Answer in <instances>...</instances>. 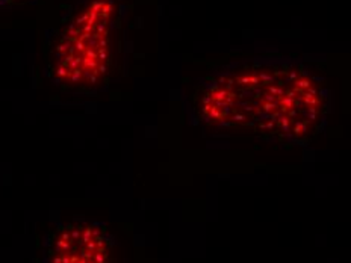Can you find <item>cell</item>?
<instances>
[{
  "mask_svg": "<svg viewBox=\"0 0 351 263\" xmlns=\"http://www.w3.org/2000/svg\"><path fill=\"white\" fill-rule=\"evenodd\" d=\"M120 0H77L47 34L46 71L69 91L94 92L111 77L121 26Z\"/></svg>",
  "mask_w": 351,
  "mask_h": 263,
  "instance_id": "cell-1",
  "label": "cell"
},
{
  "mask_svg": "<svg viewBox=\"0 0 351 263\" xmlns=\"http://www.w3.org/2000/svg\"><path fill=\"white\" fill-rule=\"evenodd\" d=\"M44 263H115L114 238L105 224L73 218L49 233Z\"/></svg>",
  "mask_w": 351,
  "mask_h": 263,
  "instance_id": "cell-2",
  "label": "cell"
},
{
  "mask_svg": "<svg viewBox=\"0 0 351 263\" xmlns=\"http://www.w3.org/2000/svg\"><path fill=\"white\" fill-rule=\"evenodd\" d=\"M31 0H0V6L2 8H14V6H21Z\"/></svg>",
  "mask_w": 351,
  "mask_h": 263,
  "instance_id": "cell-3",
  "label": "cell"
}]
</instances>
